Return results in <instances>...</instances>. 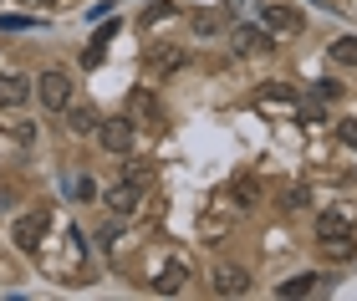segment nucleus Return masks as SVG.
<instances>
[{"label":"nucleus","mask_w":357,"mask_h":301,"mask_svg":"<svg viewBox=\"0 0 357 301\" xmlns=\"http://www.w3.org/2000/svg\"><path fill=\"white\" fill-rule=\"evenodd\" d=\"M46 225H52V210H31V215H15V225H10V235H15V245L26 250H36L41 245V235H46Z\"/></svg>","instance_id":"obj_2"},{"label":"nucleus","mask_w":357,"mask_h":301,"mask_svg":"<svg viewBox=\"0 0 357 301\" xmlns=\"http://www.w3.org/2000/svg\"><path fill=\"white\" fill-rule=\"evenodd\" d=\"M337 138H342L347 148H357V118H342V123H337Z\"/></svg>","instance_id":"obj_19"},{"label":"nucleus","mask_w":357,"mask_h":301,"mask_svg":"<svg viewBox=\"0 0 357 301\" xmlns=\"http://www.w3.org/2000/svg\"><path fill=\"white\" fill-rule=\"evenodd\" d=\"M102 56H107V41H97V46H87L82 61H87V67H102Z\"/></svg>","instance_id":"obj_22"},{"label":"nucleus","mask_w":357,"mask_h":301,"mask_svg":"<svg viewBox=\"0 0 357 301\" xmlns=\"http://www.w3.org/2000/svg\"><path fill=\"white\" fill-rule=\"evenodd\" d=\"M261 26L275 31V36H291V31H301V10H291V6H261Z\"/></svg>","instance_id":"obj_6"},{"label":"nucleus","mask_w":357,"mask_h":301,"mask_svg":"<svg viewBox=\"0 0 357 301\" xmlns=\"http://www.w3.org/2000/svg\"><path fill=\"white\" fill-rule=\"evenodd\" d=\"M296 98H301V92L291 87V82H266L261 87V102H296Z\"/></svg>","instance_id":"obj_16"},{"label":"nucleus","mask_w":357,"mask_h":301,"mask_svg":"<svg viewBox=\"0 0 357 301\" xmlns=\"http://www.w3.org/2000/svg\"><path fill=\"white\" fill-rule=\"evenodd\" d=\"M128 107H133V123H138V118H143V123H164V102H158L153 92H133Z\"/></svg>","instance_id":"obj_9"},{"label":"nucleus","mask_w":357,"mask_h":301,"mask_svg":"<svg viewBox=\"0 0 357 301\" xmlns=\"http://www.w3.org/2000/svg\"><path fill=\"white\" fill-rule=\"evenodd\" d=\"M230 10H240V15H250V10H261L255 0H230Z\"/></svg>","instance_id":"obj_26"},{"label":"nucleus","mask_w":357,"mask_h":301,"mask_svg":"<svg viewBox=\"0 0 357 301\" xmlns=\"http://www.w3.org/2000/svg\"><path fill=\"white\" fill-rule=\"evenodd\" d=\"M149 67H153V72H178V67H184V52H178V46H153V52H149Z\"/></svg>","instance_id":"obj_13"},{"label":"nucleus","mask_w":357,"mask_h":301,"mask_svg":"<svg viewBox=\"0 0 357 301\" xmlns=\"http://www.w3.org/2000/svg\"><path fill=\"white\" fill-rule=\"evenodd\" d=\"M184 281H189V271H184V261H169L164 271L153 276V291H158V296H174V291H184Z\"/></svg>","instance_id":"obj_8"},{"label":"nucleus","mask_w":357,"mask_h":301,"mask_svg":"<svg viewBox=\"0 0 357 301\" xmlns=\"http://www.w3.org/2000/svg\"><path fill=\"white\" fill-rule=\"evenodd\" d=\"M174 10H178V6H174V0H153V6H149V10H143V21H138V26H143V31H149V26H158V21H169V15H174Z\"/></svg>","instance_id":"obj_17"},{"label":"nucleus","mask_w":357,"mask_h":301,"mask_svg":"<svg viewBox=\"0 0 357 301\" xmlns=\"http://www.w3.org/2000/svg\"><path fill=\"white\" fill-rule=\"evenodd\" d=\"M312 291H317V276H291V281L275 286V296H281V301H296V296H312Z\"/></svg>","instance_id":"obj_14"},{"label":"nucleus","mask_w":357,"mask_h":301,"mask_svg":"<svg viewBox=\"0 0 357 301\" xmlns=\"http://www.w3.org/2000/svg\"><path fill=\"white\" fill-rule=\"evenodd\" d=\"M31 98V82H26V77H0V107H21Z\"/></svg>","instance_id":"obj_10"},{"label":"nucleus","mask_w":357,"mask_h":301,"mask_svg":"<svg viewBox=\"0 0 357 301\" xmlns=\"http://www.w3.org/2000/svg\"><path fill=\"white\" fill-rule=\"evenodd\" d=\"M97 123H102V118H97L92 107H82V102H67V128H72V133H97Z\"/></svg>","instance_id":"obj_12"},{"label":"nucleus","mask_w":357,"mask_h":301,"mask_svg":"<svg viewBox=\"0 0 357 301\" xmlns=\"http://www.w3.org/2000/svg\"><path fill=\"white\" fill-rule=\"evenodd\" d=\"M72 189H77V199H97V184H92V179H77Z\"/></svg>","instance_id":"obj_25"},{"label":"nucleus","mask_w":357,"mask_h":301,"mask_svg":"<svg viewBox=\"0 0 357 301\" xmlns=\"http://www.w3.org/2000/svg\"><path fill=\"white\" fill-rule=\"evenodd\" d=\"M31 6H41V10H52V6H56V0H31Z\"/></svg>","instance_id":"obj_27"},{"label":"nucleus","mask_w":357,"mask_h":301,"mask_svg":"<svg viewBox=\"0 0 357 301\" xmlns=\"http://www.w3.org/2000/svg\"><path fill=\"white\" fill-rule=\"evenodd\" d=\"M194 31H199V36H215L220 21H215V15H194Z\"/></svg>","instance_id":"obj_21"},{"label":"nucleus","mask_w":357,"mask_h":301,"mask_svg":"<svg viewBox=\"0 0 357 301\" xmlns=\"http://www.w3.org/2000/svg\"><path fill=\"white\" fill-rule=\"evenodd\" d=\"M209 286H215V296H245L250 291V271L245 265H215Z\"/></svg>","instance_id":"obj_5"},{"label":"nucleus","mask_w":357,"mask_h":301,"mask_svg":"<svg viewBox=\"0 0 357 301\" xmlns=\"http://www.w3.org/2000/svg\"><path fill=\"white\" fill-rule=\"evenodd\" d=\"M235 204H255V184L250 179H235Z\"/></svg>","instance_id":"obj_20"},{"label":"nucleus","mask_w":357,"mask_h":301,"mask_svg":"<svg viewBox=\"0 0 357 301\" xmlns=\"http://www.w3.org/2000/svg\"><path fill=\"white\" fill-rule=\"evenodd\" d=\"M31 26H41L36 15H21V10H6V15H0V31H31Z\"/></svg>","instance_id":"obj_18"},{"label":"nucleus","mask_w":357,"mask_h":301,"mask_svg":"<svg viewBox=\"0 0 357 301\" xmlns=\"http://www.w3.org/2000/svg\"><path fill=\"white\" fill-rule=\"evenodd\" d=\"M138 204H143V189H138V184H128V179L107 194V210H112V215H138Z\"/></svg>","instance_id":"obj_7"},{"label":"nucleus","mask_w":357,"mask_h":301,"mask_svg":"<svg viewBox=\"0 0 357 301\" xmlns=\"http://www.w3.org/2000/svg\"><path fill=\"white\" fill-rule=\"evenodd\" d=\"M123 179H128V184H143V179H149V164H128Z\"/></svg>","instance_id":"obj_23"},{"label":"nucleus","mask_w":357,"mask_h":301,"mask_svg":"<svg viewBox=\"0 0 357 301\" xmlns=\"http://www.w3.org/2000/svg\"><path fill=\"white\" fill-rule=\"evenodd\" d=\"M327 56L337 61V67H357V36H337L327 46Z\"/></svg>","instance_id":"obj_15"},{"label":"nucleus","mask_w":357,"mask_h":301,"mask_svg":"<svg viewBox=\"0 0 357 301\" xmlns=\"http://www.w3.org/2000/svg\"><path fill=\"white\" fill-rule=\"evenodd\" d=\"M107 15H112V0H102V6H92V10H87V21L97 26V21H107Z\"/></svg>","instance_id":"obj_24"},{"label":"nucleus","mask_w":357,"mask_h":301,"mask_svg":"<svg viewBox=\"0 0 357 301\" xmlns=\"http://www.w3.org/2000/svg\"><path fill=\"white\" fill-rule=\"evenodd\" d=\"M133 133H138L133 118H102L97 123V144H102L107 153H128L133 148Z\"/></svg>","instance_id":"obj_1"},{"label":"nucleus","mask_w":357,"mask_h":301,"mask_svg":"<svg viewBox=\"0 0 357 301\" xmlns=\"http://www.w3.org/2000/svg\"><path fill=\"white\" fill-rule=\"evenodd\" d=\"M235 52H245V56H255V52H271L266 26H261V31H255V26H240V31H235Z\"/></svg>","instance_id":"obj_11"},{"label":"nucleus","mask_w":357,"mask_h":301,"mask_svg":"<svg viewBox=\"0 0 357 301\" xmlns=\"http://www.w3.org/2000/svg\"><path fill=\"white\" fill-rule=\"evenodd\" d=\"M317 240L332 250V256H342L347 250V240H352V225H347V215H337V210H327L317 219Z\"/></svg>","instance_id":"obj_3"},{"label":"nucleus","mask_w":357,"mask_h":301,"mask_svg":"<svg viewBox=\"0 0 357 301\" xmlns=\"http://www.w3.org/2000/svg\"><path fill=\"white\" fill-rule=\"evenodd\" d=\"M41 102L52 107V113H67V102H72V77H67V72H41Z\"/></svg>","instance_id":"obj_4"}]
</instances>
